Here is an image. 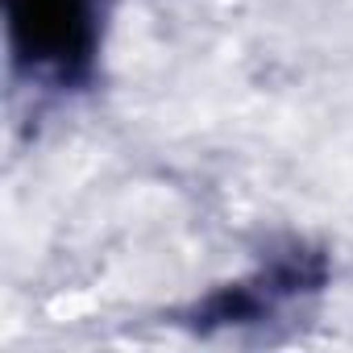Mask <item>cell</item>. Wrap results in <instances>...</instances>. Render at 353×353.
Instances as JSON below:
<instances>
[{"mask_svg": "<svg viewBox=\"0 0 353 353\" xmlns=\"http://www.w3.org/2000/svg\"><path fill=\"white\" fill-rule=\"evenodd\" d=\"M9 34L26 67L75 75L96 42L92 0H9Z\"/></svg>", "mask_w": 353, "mask_h": 353, "instance_id": "obj_1", "label": "cell"}]
</instances>
